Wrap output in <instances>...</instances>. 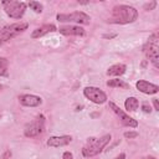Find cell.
<instances>
[{"label": "cell", "instance_id": "cell-1", "mask_svg": "<svg viewBox=\"0 0 159 159\" xmlns=\"http://www.w3.org/2000/svg\"><path fill=\"white\" fill-rule=\"evenodd\" d=\"M138 17V11L129 5H117L112 10V16L109 19V22L112 24H130L134 22Z\"/></svg>", "mask_w": 159, "mask_h": 159}, {"label": "cell", "instance_id": "cell-2", "mask_svg": "<svg viewBox=\"0 0 159 159\" xmlns=\"http://www.w3.org/2000/svg\"><path fill=\"white\" fill-rule=\"evenodd\" d=\"M109 140H111V134H106L101 138H88L87 144L82 149L83 157L91 158L99 154L103 150V148L109 143Z\"/></svg>", "mask_w": 159, "mask_h": 159}, {"label": "cell", "instance_id": "cell-3", "mask_svg": "<svg viewBox=\"0 0 159 159\" xmlns=\"http://www.w3.org/2000/svg\"><path fill=\"white\" fill-rule=\"evenodd\" d=\"M144 53L153 63L155 68H159V47H158V35L154 34L149 37V41L144 46Z\"/></svg>", "mask_w": 159, "mask_h": 159}, {"label": "cell", "instance_id": "cell-4", "mask_svg": "<svg viewBox=\"0 0 159 159\" xmlns=\"http://www.w3.org/2000/svg\"><path fill=\"white\" fill-rule=\"evenodd\" d=\"M29 24L27 22H16V24H12V25H9V26H5L0 30V46L9 41L10 39L15 37L16 35H19L20 32L25 31L27 29Z\"/></svg>", "mask_w": 159, "mask_h": 159}, {"label": "cell", "instance_id": "cell-5", "mask_svg": "<svg viewBox=\"0 0 159 159\" xmlns=\"http://www.w3.org/2000/svg\"><path fill=\"white\" fill-rule=\"evenodd\" d=\"M4 6V10L7 16L11 19H20L26 11V4L24 1H16V0H10V1H2L1 2Z\"/></svg>", "mask_w": 159, "mask_h": 159}, {"label": "cell", "instance_id": "cell-6", "mask_svg": "<svg viewBox=\"0 0 159 159\" xmlns=\"http://www.w3.org/2000/svg\"><path fill=\"white\" fill-rule=\"evenodd\" d=\"M56 19L60 22H76L82 25H88L91 22V17L82 11H75L71 14H58Z\"/></svg>", "mask_w": 159, "mask_h": 159}, {"label": "cell", "instance_id": "cell-7", "mask_svg": "<svg viewBox=\"0 0 159 159\" xmlns=\"http://www.w3.org/2000/svg\"><path fill=\"white\" fill-rule=\"evenodd\" d=\"M45 129V117L43 116H39L35 120L27 123L24 128V134L29 138H34L39 134H41Z\"/></svg>", "mask_w": 159, "mask_h": 159}, {"label": "cell", "instance_id": "cell-8", "mask_svg": "<svg viewBox=\"0 0 159 159\" xmlns=\"http://www.w3.org/2000/svg\"><path fill=\"white\" fill-rule=\"evenodd\" d=\"M83 94L86 98H88L89 101H92L96 104H102L107 101V94L98 87H92V86L86 87L83 89Z\"/></svg>", "mask_w": 159, "mask_h": 159}, {"label": "cell", "instance_id": "cell-9", "mask_svg": "<svg viewBox=\"0 0 159 159\" xmlns=\"http://www.w3.org/2000/svg\"><path fill=\"white\" fill-rule=\"evenodd\" d=\"M109 108L117 114V117L119 118V120L122 122V124H124V125H127V127H130V128L138 127V122H137L134 118H132L130 116H128L125 112H123L116 103L109 102Z\"/></svg>", "mask_w": 159, "mask_h": 159}, {"label": "cell", "instance_id": "cell-10", "mask_svg": "<svg viewBox=\"0 0 159 159\" xmlns=\"http://www.w3.org/2000/svg\"><path fill=\"white\" fill-rule=\"evenodd\" d=\"M72 142L71 135H56V137H50L47 140V145L52 148H58V147H65Z\"/></svg>", "mask_w": 159, "mask_h": 159}, {"label": "cell", "instance_id": "cell-11", "mask_svg": "<svg viewBox=\"0 0 159 159\" xmlns=\"http://www.w3.org/2000/svg\"><path fill=\"white\" fill-rule=\"evenodd\" d=\"M137 88L142 92V93H145V94H154L159 91V86L158 84H154V83H150L148 81H144V80H139L137 83H135Z\"/></svg>", "mask_w": 159, "mask_h": 159}, {"label": "cell", "instance_id": "cell-12", "mask_svg": "<svg viewBox=\"0 0 159 159\" xmlns=\"http://www.w3.org/2000/svg\"><path fill=\"white\" fill-rule=\"evenodd\" d=\"M19 101L25 107H37L42 103L41 97L35 96V94H21L19 97Z\"/></svg>", "mask_w": 159, "mask_h": 159}, {"label": "cell", "instance_id": "cell-13", "mask_svg": "<svg viewBox=\"0 0 159 159\" xmlns=\"http://www.w3.org/2000/svg\"><path fill=\"white\" fill-rule=\"evenodd\" d=\"M58 31L62 35L66 36H83L84 35V29L81 26H73V25H67V26H61Z\"/></svg>", "mask_w": 159, "mask_h": 159}, {"label": "cell", "instance_id": "cell-14", "mask_svg": "<svg viewBox=\"0 0 159 159\" xmlns=\"http://www.w3.org/2000/svg\"><path fill=\"white\" fill-rule=\"evenodd\" d=\"M56 30H57L56 26L52 25V24H50V25H43V26H40V27H37L36 30H34L32 34H31V37H32V39H39V37H42L43 35H46V34H48V32H52V31H56Z\"/></svg>", "mask_w": 159, "mask_h": 159}, {"label": "cell", "instance_id": "cell-15", "mask_svg": "<svg viewBox=\"0 0 159 159\" xmlns=\"http://www.w3.org/2000/svg\"><path fill=\"white\" fill-rule=\"evenodd\" d=\"M125 70H127V66L124 63H116L107 70V75L108 76H122L125 72Z\"/></svg>", "mask_w": 159, "mask_h": 159}, {"label": "cell", "instance_id": "cell-16", "mask_svg": "<svg viewBox=\"0 0 159 159\" xmlns=\"http://www.w3.org/2000/svg\"><path fill=\"white\" fill-rule=\"evenodd\" d=\"M124 107L127 111H130V112H135L139 107V101L135 98V97H128L124 102Z\"/></svg>", "mask_w": 159, "mask_h": 159}, {"label": "cell", "instance_id": "cell-17", "mask_svg": "<svg viewBox=\"0 0 159 159\" xmlns=\"http://www.w3.org/2000/svg\"><path fill=\"white\" fill-rule=\"evenodd\" d=\"M107 86H108V87H118V88H123V89L129 88L128 83H125L123 80H119V78L108 80V81H107Z\"/></svg>", "mask_w": 159, "mask_h": 159}, {"label": "cell", "instance_id": "cell-18", "mask_svg": "<svg viewBox=\"0 0 159 159\" xmlns=\"http://www.w3.org/2000/svg\"><path fill=\"white\" fill-rule=\"evenodd\" d=\"M7 60L4 57H0V76H5L7 73Z\"/></svg>", "mask_w": 159, "mask_h": 159}, {"label": "cell", "instance_id": "cell-19", "mask_svg": "<svg viewBox=\"0 0 159 159\" xmlns=\"http://www.w3.org/2000/svg\"><path fill=\"white\" fill-rule=\"evenodd\" d=\"M35 12H37V14H40V12H42V9H43V6H42V4H40L39 1H30L29 4H27Z\"/></svg>", "mask_w": 159, "mask_h": 159}, {"label": "cell", "instance_id": "cell-20", "mask_svg": "<svg viewBox=\"0 0 159 159\" xmlns=\"http://www.w3.org/2000/svg\"><path fill=\"white\" fill-rule=\"evenodd\" d=\"M124 137H125V138H129V139L137 138V137H138V133H137V132H125V133H124Z\"/></svg>", "mask_w": 159, "mask_h": 159}, {"label": "cell", "instance_id": "cell-21", "mask_svg": "<svg viewBox=\"0 0 159 159\" xmlns=\"http://www.w3.org/2000/svg\"><path fill=\"white\" fill-rule=\"evenodd\" d=\"M155 5H157V1H152L150 4H145L144 5V9L145 10H153L155 7Z\"/></svg>", "mask_w": 159, "mask_h": 159}, {"label": "cell", "instance_id": "cell-22", "mask_svg": "<svg viewBox=\"0 0 159 159\" xmlns=\"http://www.w3.org/2000/svg\"><path fill=\"white\" fill-rule=\"evenodd\" d=\"M142 109H143V112H145V113H150V112H152L150 106H148L147 103H144V104L142 106Z\"/></svg>", "mask_w": 159, "mask_h": 159}, {"label": "cell", "instance_id": "cell-23", "mask_svg": "<svg viewBox=\"0 0 159 159\" xmlns=\"http://www.w3.org/2000/svg\"><path fill=\"white\" fill-rule=\"evenodd\" d=\"M72 158H73V155L70 152H65L63 155H62V159H72Z\"/></svg>", "mask_w": 159, "mask_h": 159}, {"label": "cell", "instance_id": "cell-24", "mask_svg": "<svg viewBox=\"0 0 159 159\" xmlns=\"http://www.w3.org/2000/svg\"><path fill=\"white\" fill-rule=\"evenodd\" d=\"M153 104H154V109H155V111H159V102H158L157 98L153 99Z\"/></svg>", "mask_w": 159, "mask_h": 159}, {"label": "cell", "instance_id": "cell-25", "mask_svg": "<svg viewBox=\"0 0 159 159\" xmlns=\"http://www.w3.org/2000/svg\"><path fill=\"white\" fill-rule=\"evenodd\" d=\"M114 159H125V154H124V153H120V154L117 155Z\"/></svg>", "mask_w": 159, "mask_h": 159}, {"label": "cell", "instance_id": "cell-26", "mask_svg": "<svg viewBox=\"0 0 159 159\" xmlns=\"http://www.w3.org/2000/svg\"><path fill=\"white\" fill-rule=\"evenodd\" d=\"M147 159H155V158H154V157H148Z\"/></svg>", "mask_w": 159, "mask_h": 159}, {"label": "cell", "instance_id": "cell-27", "mask_svg": "<svg viewBox=\"0 0 159 159\" xmlns=\"http://www.w3.org/2000/svg\"><path fill=\"white\" fill-rule=\"evenodd\" d=\"M1 88H2V86H1V84H0V91H1Z\"/></svg>", "mask_w": 159, "mask_h": 159}]
</instances>
